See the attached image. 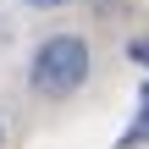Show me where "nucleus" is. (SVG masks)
<instances>
[{"instance_id": "obj_3", "label": "nucleus", "mask_w": 149, "mask_h": 149, "mask_svg": "<svg viewBox=\"0 0 149 149\" xmlns=\"http://www.w3.org/2000/svg\"><path fill=\"white\" fill-rule=\"evenodd\" d=\"M127 55H133L138 66H149V39H133V44H127Z\"/></svg>"}, {"instance_id": "obj_4", "label": "nucleus", "mask_w": 149, "mask_h": 149, "mask_svg": "<svg viewBox=\"0 0 149 149\" xmlns=\"http://www.w3.org/2000/svg\"><path fill=\"white\" fill-rule=\"evenodd\" d=\"M22 6H33V11H55V6H66V0H22Z\"/></svg>"}, {"instance_id": "obj_2", "label": "nucleus", "mask_w": 149, "mask_h": 149, "mask_svg": "<svg viewBox=\"0 0 149 149\" xmlns=\"http://www.w3.org/2000/svg\"><path fill=\"white\" fill-rule=\"evenodd\" d=\"M122 149H138V144H149V83L138 88V111H133V122H127V133L116 138Z\"/></svg>"}, {"instance_id": "obj_1", "label": "nucleus", "mask_w": 149, "mask_h": 149, "mask_svg": "<svg viewBox=\"0 0 149 149\" xmlns=\"http://www.w3.org/2000/svg\"><path fill=\"white\" fill-rule=\"evenodd\" d=\"M83 77H88V44L77 33H50L28 61V83L39 94H72L83 88Z\"/></svg>"}]
</instances>
